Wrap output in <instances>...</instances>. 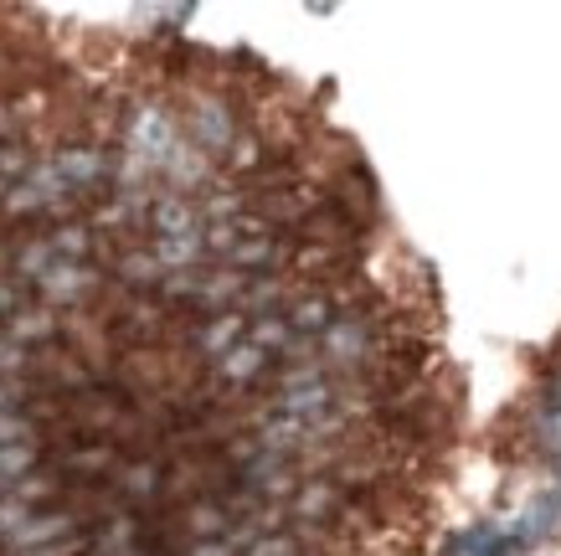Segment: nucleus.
Instances as JSON below:
<instances>
[{"label":"nucleus","instance_id":"f257e3e1","mask_svg":"<svg viewBox=\"0 0 561 556\" xmlns=\"http://www.w3.org/2000/svg\"><path fill=\"white\" fill-rule=\"evenodd\" d=\"M160 47L0 5V556H381L417 458L299 397L397 402L371 170L248 52L145 166Z\"/></svg>","mask_w":561,"mask_h":556}]
</instances>
